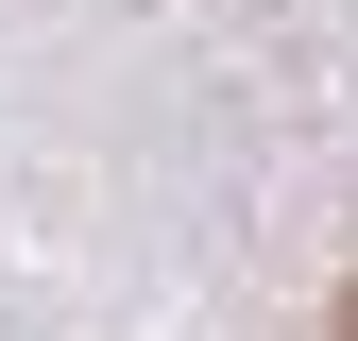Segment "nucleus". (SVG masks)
<instances>
[{
    "label": "nucleus",
    "mask_w": 358,
    "mask_h": 341,
    "mask_svg": "<svg viewBox=\"0 0 358 341\" xmlns=\"http://www.w3.org/2000/svg\"><path fill=\"white\" fill-rule=\"evenodd\" d=\"M341 341H358V307H341Z\"/></svg>",
    "instance_id": "nucleus-1"
}]
</instances>
